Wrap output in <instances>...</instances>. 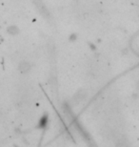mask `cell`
Masks as SVG:
<instances>
[{"instance_id": "obj_2", "label": "cell", "mask_w": 139, "mask_h": 147, "mask_svg": "<svg viewBox=\"0 0 139 147\" xmlns=\"http://www.w3.org/2000/svg\"><path fill=\"white\" fill-rule=\"evenodd\" d=\"M31 69V65L28 62H21L19 65V70L21 73H28Z\"/></svg>"}, {"instance_id": "obj_1", "label": "cell", "mask_w": 139, "mask_h": 147, "mask_svg": "<svg viewBox=\"0 0 139 147\" xmlns=\"http://www.w3.org/2000/svg\"><path fill=\"white\" fill-rule=\"evenodd\" d=\"M33 2H34L35 6H36L37 10L39 11V13L42 14L43 16L46 17V18H49V17L51 16V14H50V12L48 11L47 7L44 5V3H43L41 0H33Z\"/></svg>"}]
</instances>
